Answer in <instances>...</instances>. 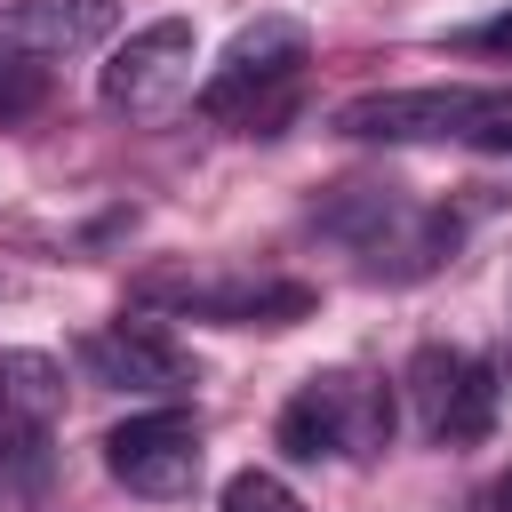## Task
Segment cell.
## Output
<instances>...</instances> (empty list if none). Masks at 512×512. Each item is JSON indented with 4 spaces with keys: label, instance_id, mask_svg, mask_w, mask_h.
<instances>
[{
    "label": "cell",
    "instance_id": "obj_6",
    "mask_svg": "<svg viewBox=\"0 0 512 512\" xmlns=\"http://www.w3.org/2000/svg\"><path fill=\"white\" fill-rule=\"evenodd\" d=\"M80 368L112 392H184L192 384V360L152 328V320H112V328H88L80 336Z\"/></svg>",
    "mask_w": 512,
    "mask_h": 512
},
{
    "label": "cell",
    "instance_id": "obj_4",
    "mask_svg": "<svg viewBox=\"0 0 512 512\" xmlns=\"http://www.w3.org/2000/svg\"><path fill=\"white\" fill-rule=\"evenodd\" d=\"M104 472L128 488V496H192L200 480V416L184 408H152V416H128L104 432Z\"/></svg>",
    "mask_w": 512,
    "mask_h": 512
},
{
    "label": "cell",
    "instance_id": "obj_5",
    "mask_svg": "<svg viewBox=\"0 0 512 512\" xmlns=\"http://www.w3.org/2000/svg\"><path fill=\"white\" fill-rule=\"evenodd\" d=\"M192 24L184 16H160V24H144V32H128L120 48H112V64H104V104L112 112H128V120H152V112H168V104H184L192 96Z\"/></svg>",
    "mask_w": 512,
    "mask_h": 512
},
{
    "label": "cell",
    "instance_id": "obj_16",
    "mask_svg": "<svg viewBox=\"0 0 512 512\" xmlns=\"http://www.w3.org/2000/svg\"><path fill=\"white\" fill-rule=\"evenodd\" d=\"M496 512H512V472H504V480H496Z\"/></svg>",
    "mask_w": 512,
    "mask_h": 512
},
{
    "label": "cell",
    "instance_id": "obj_2",
    "mask_svg": "<svg viewBox=\"0 0 512 512\" xmlns=\"http://www.w3.org/2000/svg\"><path fill=\"white\" fill-rule=\"evenodd\" d=\"M496 112V88H368L352 104H336V136L352 144H440V136H472Z\"/></svg>",
    "mask_w": 512,
    "mask_h": 512
},
{
    "label": "cell",
    "instance_id": "obj_12",
    "mask_svg": "<svg viewBox=\"0 0 512 512\" xmlns=\"http://www.w3.org/2000/svg\"><path fill=\"white\" fill-rule=\"evenodd\" d=\"M488 424H496V368L464 352V384H456V400H448V416H440L432 440H456L464 448V440H488Z\"/></svg>",
    "mask_w": 512,
    "mask_h": 512
},
{
    "label": "cell",
    "instance_id": "obj_9",
    "mask_svg": "<svg viewBox=\"0 0 512 512\" xmlns=\"http://www.w3.org/2000/svg\"><path fill=\"white\" fill-rule=\"evenodd\" d=\"M48 472H56L48 424H32V416L0 408V496H8V504H24V496H40V488H48Z\"/></svg>",
    "mask_w": 512,
    "mask_h": 512
},
{
    "label": "cell",
    "instance_id": "obj_13",
    "mask_svg": "<svg viewBox=\"0 0 512 512\" xmlns=\"http://www.w3.org/2000/svg\"><path fill=\"white\" fill-rule=\"evenodd\" d=\"M224 512H304V504L288 496V480H280V472H256V464H248V472H232V480H224Z\"/></svg>",
    "mask_w": 512,
    "mask_h": 512
},
{
    "label": "cell",
    "instance_id": "obj_11",
    "mask_svg": "<svg viewBox=\"0 0 512 512\" xmlns=\"http://www.w3.org/2000/svg\"><path fill=\"white\" fill-rule=\"evenodd\" d=\"M0 408L48 424L64 408V360H48V352H0Z\"/></svg>",
    "mask_w": 512,
    "mask_h": 512
},
{
    "label": "cell",
    "instance_id": "obj_1",
    "mask_svg": "<svg viewBox=\"0 0 512 512\" xmlns=\"http://www.w3.org/2000/svg\"><path fill=\"white\" fill-rule=\"evenodd\" d=\"M304 64H312V32H304L296 16H256V24L232 32L224 64L208 72L200 112H208V120H248V128H256V120H272V112L296 96Z\"/></svg>",
    "mask_w": 512,
    "mask_h": 512
},
{
    "label": "cell",
    "instance_id": "obj_14",
    "mask_svg": "<svg viewBox=\"0 0 512 512\" xmlns=\"http://www.w3.org/2000/svg\"><path fill=\"white\" fill-rule=\"evenodd\" d=\"M40 96H48V72H40V64H0V120L32 112Z\"/></svg>",
    "mask_w": 512,
    "mask_h": 512
},
{
    "label": "cell",
    "instance_id": "obj_8",
    "mask_svg": "<svg viewBox=\"0 0 512 512\" xmlns=\"http://www.w3.org/2000/svg\"><path fill=\"white\" fill-rule=\"evenodd\" d=\"M328 408H336V448L344 456H384L392 448V384L360 368H328Z\"/></svg>",
    "mask_w": 512,
    "mask_h": 512
},
{
    "label": "cell",
    "instance_id": "obj_10",
    "mask_svg": "<svg viewBox=\"0 0 512 512\" xmlns=\"http://www.w3.org/2000/svg\"><path fill=\"white\" fill-rule=\"evenodd\" d=\"M280 456H296V464H320V456H344L336 448V408H328V384L312 376V384H296V400L280 408Z\"/></svg>",
    "mask_w": 512,
    "mask_h": 512
},
{
    "label": "cell",
    "instance_id": "obj_7",
    "mask_svg": "<svg viewBox=\"0 0 512 512\" xmlns=\"http://www.w3.org/2000/svg\"><path fill=\"white\" fill-rule=\"evenodd\" d=\"M120 32V0H8L0 56H80Z\"/></svg>",
    "mask_w": 512,
    "mask_h": 512
},
{
    "label": "cell",
    "instance_id": "obj_3",
    "mask_svg": "<svg viewBox=\"0 0 512 512\" xmlns=\"http://www.w3.org/2000/svg\"><path fill=\"white\" fill-rule=\"evenodd\" d=\"M144 304H176L184 320H224V328H296L320 296L280 272H176V280H144Z\"/></svg>",
    "mask_w": 512,
    "mask_h": 512
},
{
    "label": "cell",
    "instance_id": "obj_15",
    "mask_svg": "<svg viewBox=\"0 0 512 512\" xmlns=\"http://www.w3.org/2000/svg\"><path fill=\"white\" fill-rule=\"evenodd\" d=\"M464 48H488V56H512V8H504V16H488V24H472V32H464Z\"/></svg>",
    "mask_w": 512,
    "mask_h": 512
}]
</instances>
